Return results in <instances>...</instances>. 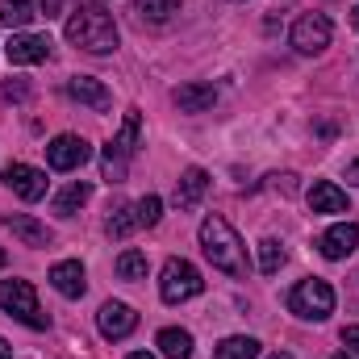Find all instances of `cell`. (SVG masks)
<instances>
[{
  "instance_id": "obj_36",
  "label": "cell",
  "mask_w": 359,
  "mask_h": 359,
  "mask_svg": "<svg viewBox=\"0 0 359 359\" xmlns=\"http://www.w3.org/2000/svg\"><path fill=\"white\" fill-rule=\"evenodd\" d=\"M4 264H8V255H4V251H0V268H4Z\"/></svg>"
},
{
  "instance_id": "obj_19",
  "label": "cell",
  "mask_w": 359,
  "mask_h": 359,
  "mask_svg": "<svg viewBox=\"0 0 359 359\" xmlns=\"http://www.w3.org/2000/svg\"><path fill=\"white\" fill-rule=\"evenodd\" d=\"M8 230H13V238H21L25 247H50V238H55L42 222H34V217H25V213H21V217H8Z\"/></svg>"
},
{
  "instance_id": "obj_35",
  "label": "cell",
  "mask_w": 359,
  "mask_h": 359,
  "mask_svg": "<svg viewBox=\"0 0 359 359\" xmlns=\"http://www.w3.org/2000/svg\"><path fill=\"white\" fill-rule=\"evenodd\" d=\"M268 359H292V355H288V351H276V355H268Z\"/></svg>"
},
{
  "instance_id": "obj_30",
  "label": "cell",
  "mask_w": 359,
  "mask_h": 359,
  "mask_svg": "<svg viewBox=\"0 0 359 359\" xmlns=\"http://www.w3.org/2000/svg\"><path fill=\"white\" fill-rule=\"evenodd\" d=\"M59 8H63V0H42V13L46 17H59Z\"/></svg>"
},
{
  "instance_id": "obj_34",
  "label": "cell",
  "mask_w": 359,
  "mask_h": 359,
  "mask_svg": "<svg viewBox=\"0 0 359 359\" xmlns=\"http://www.w3.org/2000/svg\"><path fill=\"white\" fill-rule=\"evenodd\" d=\"M351 25H355V29H359V4H355V8H351Z\"/></svg>"
},
{
  "instance_id": "obj_24",
  "label": "cell",
  "mask_w": 359,
  "mask_h": 359,
  "mask_svg": "<svg viewBox=\"0 0 359 359\" xmlns=\"http://www.w3.org/2000/svg\"><path fill=\"white\" fill-rule=\"evenodd\" d=\"M213 359H259V343L247 334H230L213 347Z\"/></svg>"
},
{
  "instance_id": "obj_4",
  "label": "cell",
  "mask_w": 359,
  "mask_h": 359,
  "mask_svg": "<svg viewBox=\"0 0 359 359\" xmlns=\"http://www.w3.org/2000/svg\"><path fill=\"white\" fill-rule=\"evenodd\" d=\"M0 309L8 318H17L21 326H29V330H46L50 326V318L42 313L38 292H34L29 280H0Z\"/></svg>"
},
{
  "instance_id": "obj_28",
  "label": "cell",
  "mask_w": 359,
  "mask_h": 359,
  "mask_svg": "<svg viewBox=\"0 0 359 359\" xmlns=\"http://www.w3.org/2000/svg\"><path fill=\"white\" fill-rule=\"evenodd\" d=\"M29 96V84L25 80H4L0 84V104H17V100H25Z\"/></svg>"
},
{
  "instance_id": "obj_20",
  "label": "cell",
  "mask_w": 359,
  "mask_h": 359,
  "mask_svg": "<svg viewBox=\"0 0 359 359\" xmlns=\"http://www.w3.org/2000/svg\"><path fill=\"white\" fill-rule=\"evenodd\" d=\"M134 230H142L138 226V209L134 205H113L109 209V222H104V234L109 238H130Z\"/></svg>"
},
{
  "instance_id": "obj_25",
  "label": "cell",
  "mask_w": 359,
  "mask_h": 359,
  "mask_svg": "<svg viewBox=\"0 0 359 359\" xmlns=\"http://www.w3.org/2000/svg\"><path fill=\"white\" fill-rule=\"evenodd\" d=\"M117 276H121V280H130V284L147 280V255H142L138 247L121 251V255H117Z\"/></svg>"
},
{
  "instance_id": "obj_14",
  "label": "cell",
  "mask_w": 359,
  "mask_h": 359,
  "mask_svg": "<svg viewBox=\"0 0 359 359\" xmlns=\"http://www.w3.org/2000/svg\"><path fill=\"white\" fill-rule=\"evenodd\" d=\"M50 284H55V292H59V297H67V301L84 297L88 280H84L80 259H63V264H55V268H50Z\"/></svg>"
},
{
  "instance_id": "obj_10",
  "label": "cell",
  "mask_w": 359,
  "mask_h": 359,
  "mask_svg": "<svg viewBox=\"0 0 359 359\" xmlns=\"http://www.w3.org/2000/svg\"><path fill=\"white\" fill-rule=\"evenodd\" d=\"M4 55H8V63L13 67H25V63H46L50 59V38L46 34H13L8 38V46H4Z\"/></svg>"
},
{
  "instance_id": "obj_18",
  "label": "cell",
  "mask_w": 359,
  "mask_h": 359,
  "mask_svg": "<svg viewBox=\"0 0 359 359\" xmlns=\"http://www.w3.org/2000/svg\"><path fill=\"white\" fill-rule=\"evenodd\" d=\"M180 4H184V0H130L134 17L147 21V25H168V21L180 13Z\"/></svg>"
},
{
  "instance_id": "obj_3",
  "label": "cell",
  "mask_w": 359,
  "mask_h": 359,
  "mask_svg": "<svg viewBox=\"0 0 359 359\" xmlns=\"http://www.w3.org/2000/svg\"><path fill=\"white\" fill-rule=\"evenodd\" d=\"M138 130H142V109H126L121 117V130L104 142V155H100V172L109 184H121L130 172V159L138 151Z\"/></svg>"
},
{
  "instance_id": "obj_32",
  "label": "cell",
  "mask_w": 359,
  "mask_h": 359,
  "mask_svg": "<svg viewBox=\"0 0 359 359\" xmlns=\"http://www.w3.org/2000/svg\"><path fill=\"white\" fill-rule=\"evenodd\" d=\"M0 359H13V347H8L4 339H0Z\"/></svg>"
},
{
  "instance_id": "obj_9",
  "label": "cell",
  "mask_w": 359,
  "mask_h": 359,
  "mask_svg": "<svg viewBox=\"0 0 359 359\" xmlns=\"http://www.w3.org/2000/svg\"><path fill=\"white\" fill-rule=\"evenodd\" d=\"M134 326H138V313H134L126 301H104V305H100V313H96V330H100L109 343L130 339V334H134Z\"/></svg>"
},
{
  "instance_id": "obj_1",
  "label": "cell",
  "mask_w": 359,
  "mask_h": 359,
  "mask_svg": "<svg viewBox=\"0 0 359 359\" xmlns=\"http://www.w3.org/2000/svg\"><path fill=\"white\" fill-rule=\"evenodd\" d=\"M201 251H205V259L217 271H226V276H234V280H247V271H251L247 247H243L238 230H234L226 217L213 213V217L201 222Z\"/></svg>"
},
{
  "instance_id": "obj_21",
  "label": "cell",
  "mask_w": 359,
  "mask_h": 359,
  "mask_svg": "<svg viewBox=\"0 0 359 359\" xmlns=\"http://www.w3.org/2000/svg\"><path fill=\"white\" fill-rule=\"evenodd\" d=\"M155 347H159L168 359H192V334L180 330V326H168V330H159Z\"/></svg>"
},
{
  "instance_id": "obj_7",
  "label": "cell",
  "mask_w": 359,
  "mask_h": 359,
  "mask_svg": "<svg viewBox=\"0 0 359 359\" xmlns=\"http://www.w3.org/2000/svg\"><path fill=\"white\" fill-rule=\"evenodd\" d=\"M330 34H334V25H330L326 13H301V17L292 21L288 42H292L297 55H322V50L330 46Z\"/></svg>"
},
{
  "instance_id": "obj_17",
  "label": "cell",
  "mask_w": 359,
  "mask_h": 359,
  "mask_svg": "<svg viewBox=\"0 0 359 359\" xmlns=\"http://www.w3.org/2000/svg\"><path fill=\"white\" fill-rule=\"evenodd\" d=\"M172 100H176L180 113H205V109H213L217 88L213 84H184V88L172 92Z\"/></svg>"
},
{
  "instance_id": "obj_8",
  "label": "cell",
  "mask_w": 359,
  "mask_h": 359,
  "mask_svg": "<svg viewBox=\"0 0 359 359\" xmlns=\"http://www.w3.org/2000/svg\"><path fill=\"white\" fill-rule=\"evenodd\" d=\"M92 159V147L80 138V134H59L50 147H46V163L55 172H80Z\"/></svg>"
},
{
  "instance_id": "obj_26",
  "label": "cell",
  "mask_w": 359,
  "mask_h": 359,
  "mask_svg": "<svg viewBox=\"0 0 359 359\" xmlns=\"http://www.w3.org/2000/svg\"><path fill=\"white\" fill-rule=\"evenodd\" d=\"M284 259H288V255H284V247H280L276 238H264V243H259V271H264V276H276V271L284 268Z\"/></svg>"
},
{
  "instance_id": "obj_15",
  "label": "cell",
  "mask_w": 359,
  "mask_h": 359,
  "mask_svg": "<svg viewBox=\"0 0 359 359\" xmlns=\"http://www.w3.org/2000/svg\"><path fill=\"white\" fill-rule=\"evenodd\" d=\"M67 96H72V100H80V104H88V109H96V113H100V109H109V100H113L109 88H104L96 76H72V80H67Z\"/></svg>"
},
{
  "instance_id": "obj_6",
  "label": "cell",
  "mask_w": 359,
  "mask_h": 359,
  "mask_svg": "<svg viewBox=\"0 0 359 359\" xmlns=\"http://www.w3.org/2000/svg\"><path fill=\"white\" fill-rule=\"evenodd\" d=\"M201 288H205V280H201V271L192 268L188 259H168V264H163V276H159V297H163L168 305H180V301L201 297Z\"/></svg>"
},
{
  "instance_id": "obj_33",
  "label": "cell",
  "mask_w": 359,
  "mask_h": 359,
  "mask_svg": "<svg viewBox=\"0 0 359 359\" xmlns=\"http://www.w3.org/2000/svg\"><path fill=\"white\" fill-rule=\"evenodd\" d=\"M126 359H155L151 351H134V355H126Z\"/></svg>"
},
{
  "instance_id": "obj_12",
  "label": "cell",
  "mask_w": 359,
  "mask_h": 359,
  "mask_svg": "<svg viewBox=\"0 0 359 359\" xmlns=\"http://www.w3.org/2000/svg\"><path fill=\"white\" fill-rule=\"evenodd\" d=\"M355 247H359V226L355 222H339V226H330V230L318 238V251H322L326 259H347Z\"/></svg>"
},
{
  "instance_id": "obj_11",
  "label": "cell",
  "mask_w": 359,
  "mask_h": 359,
  "mask_svg": "<svg viewBox=\"0 0 359 359\" xmlns=\"http://www.w3.org/2000/svg\"><path fill=\"white\" fill-rule=\"evenodd\" d=\"M4 184L21 201H42L46 196V172L42 168H29V163H8L4 168Z\"/></svg>"
},
{
  "instance_id": "obj_13",
  "label": "cell",
  "mask_w": 359,
  "mask_h": 359,
  "mask_svg": "<svg viewBox=\"0 0 359 359\" xmlns=\"http://www.w3.org/2000/svg\"><path fill=\"white\" fill-rule=\"evenodd\" d=\"M309 209L313 213H351V201H347V192L334 180H318L309 188Z\"/></svg>"
},
{
  "instance_id": "obj_22",
  "label": "cell",
  "mask_w": 359,
  "mask_h": 359,
  "mask_svg": "<svg viewBox=\"0 0 359 359\" xmlns=\"http://www.w3.org/2000/svg\"><path fill=\"white\" fill-rule=\"evenodd\" d=\"M88 196H92V184H88V180H72V184L55 196V213L72 217L76 209H84V205H88Z\"/></svg>"
},
{
  "instance_id": "obj_29",
  "label": "cell",
  "mask_w": 359,
  "mask_h": 359,
  "mask_svg": "<svg viewBox=\"0 0 359 359\" xmlns=\"http://www.w3.org/2000/svg\"><path fill=\"white\" fill-rule=\"evenodd\" d=\"M343 343H347V347H355V351H359V326H347V330H343Z\"/></svg>"
},
{
  "instance_id": "obj_2",
  "label": "cell",
  "mask_w": 359,
  "mask_h": 359,
  "mask_svg": "<svg viewBox=\"0 0 359 359\" xmlns=\"http://www.w3.org/2000/svg\"><path fill=\"white\" fill-rule=\"evenodd\" d=\"M63 38L88 55H113L117 50V25L113 17L104 13V4H80L67 25H63Z\"/></svg>"
},
{
  "instance_id": "obj_23",
  "label": "cell",
  "mask_w": 359,
  "mask_h": 359,
  "mask_svg": "<svg viewBox=\"0 0 359 359\" xmlns=\"http://www.w3.org/2000/svg\"><path fill=\"white\" fill-rule=\"evenodd\" d=\"M34 17H38V4H34V0H0V25L25 29Z\"/></svg>"
},
{
  "instance_id": "obj_31",
  "label": "cell",
  "mask_w": 359,
  "mask_h": 359,
  "mask_svg": "<svg viewBox=\"0 0 359 359\" xmlns=\"http://www.w3.org/2000/svg\"><path fill=\"white\" fill-rule=\"evenodd\" d=\"M347 180H351V184H359V159L351 163V168H347Z\"/></svg>"
},
{
  "instance_id": "obj_5",
  "label": "cell",
  "mask_w": 359,
  "mask_h": 359,
  "mask_svg": "<svg viewBox=\"0 0 359 359\" xmlns=\"http://www.w3.org/2000/svg\"><path fill=\"white\" fill-rule=\"evenodd\" d=\"M288 309H292L297 318H305V322H326V318L334 313V288H330L326 280L309 276V280H301V284L288 292Z\"/></svg>"
},
{
  "instance_id": "obj_16",
  "label": "cell",
  "mask_w": 359,
  "mask_h": 359,
  "mask_svg": "<svg viewBox=\"0 0 359 359\" xmlns=\"http://www.w3.org/2000/svg\"><path fill=\"white\" fill-rule=\"evenodd\" d=\"M205 188H209V172H205V168H188V172L176 180V205L180 209H196L201 196H205Z\"/></svg>"
},
{
  "instance_id": "obj_37",
  "label": "cell",
  "mask_w": 359,
  "mask_h": 359,
  "mask_svg": "<svg viewBox=\"0 0 359 359\" xmlns=\"http://www.w3.org/2000/svg\"><path fill=\"white\" fill-rule=\"evenodd\" d=\"M88 4H104V0H88Z\"/></svg>"
},
{
  "instance_id": "obj_27",
  "label": "cell",
  "mask_w": 359,
  "mask_h": 359,
  "mask_svg": "<svg viewBox=\"0 0 359 359\" xmlns=\"http://www.w3.org/2000/svg\"><path fill=\"white\" fill-rule=\"evenodd\" d=\"M134 209H138V226H142V230L159 226V217H163V201H159L155 192H147L142 201H134Z\"/></svg>"
}]
</instances>
